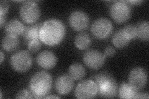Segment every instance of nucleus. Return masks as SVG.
<instances>
[{
	"mask_svg": "<svg viewBox=\"0 0 149 99\" xmlns=\"http://www.w3.org/2000/svg\"><path fill=\"white\" fill-rule=\"evenodd\" d=\"M66 29L63 22L57 19H50L42 23L40 30V40L49 46L58 45L63 41Z\"/></svg>",
	"mask_w": 149,
	"mask_h": 99,
	"instance_id": "nucleus-1",
	"label": "nucleus"
},
{
	"mask_svg": "<svg viewBox=\"0 0 149 99\" xmlns=\"http://www.w3.org/2000/svg\"><path fill=\"white\" fill-rule=\"evenodd\" d=\"M53 80L51 75L45 71L34 74L29 82V91L34 98H45L52 87Z\"/></svg>",
	"mask_w": 149,
	"mask_h": 99,
	"instance_id": "nucleus-2",
	"label": "nucleus"
},
{
	"mask_svg": "<svg viewBox=\"0 0 149 99\" xmlns=\"http://www.w3.org/2000/svg\"><path fill=\"white\" fill-rule=\"evenodd\" d=\"M96 83L100 96L104 98H113L118 92V84L115 79L108 73L102 72L92 79Z\"/></svg>",
	"mask_w": 149,
	"mask_h": 99,
	"instance_id": "nucleus-3",
	"label": "nucleus"
},
{
	"mask_svg": "<svg viewBox=\"0 0 149 99\" xmlns=\"http://www.w3.org/2000/svg\"><path fill=\"white\" fill-rule=\"evenodd\" d=\"M31 55L26 50H21L14 54L11 58L10 64L12 68L18 73H25L32 66Z\"/></svg>",
	"mask_w": 149,
	"mask_h": 99,
	"instance_id": "nucleus-4",
	"label": "nucleus"
},
{
	"mask_svg": "<svg viewBox=\"0 0 149 99\" xmlns=\"http://www.w3.org/2000/svg\"><path fill=\"white\" fill-rule=\"evenodd\" d=\"M110 15L115 22L122 24L130 19L131 16V8L127 1H116L111 7Z\"/></svg>",
	"mask_w": 149,
	"mask_h": 99,
	"instance_id": "nucleus-5",
	"label": "nucleus"
},
{
	"mask_svg": "<svg viewBox=\"0 0 149 99\" xmlns=\"http://www.w3.org/2000/svg\"><path fill=\"white\" fill-rule=\"evenodd\" d=\"M19 16L24 22L33 24L40 17V8L34 1H26L20 8Z\"/></svg>",
	"mask_w": 149,
	"mask_h": 99,
	"instance_id": "nucleus-6",
	"label": "nucleus"
},
{
	"mask_svg": "<svg viewBox=\"0 0 149 99\" xmlns=\"http://www.w3.org/2000/svg\"><path fill=\"white\" fill-rule=\"evenodd\" d=\"M113 27L112 22L107 18L101 17L97 19L93 23L91 27L92 34L96 39H106L113 32Z\"/></svg>",
	"mask_w": 149,
	"mask_h": 99,
	"instance_id": "nucleus-7",
	"label": "nucleus"
},
{
	"mask_svg": "<svg viewBox=\"0 0 149 99\" xmlns=\"http://www.w3.org/2000/svg\"><path fill=\"white\" fill-rule=\"evenodd\" d=\"M98 93L96 83L92 79L84 80L79 83L74 91V96L80 99L93 98Z\"/></svg>",
	"mask_w": 149,
	"mask_h": 99,
	"instance_id": "nucleus-8",
	"label": "nucleus"
},
{
	"mask_svg": "<svg viewBox=\"0 0 149 99\" xmlns=\"http://www.w3.org/2000/svg\"><path fill=\"white\" fill-rule=\"evenodd\" d=\"M83 60L87 67L91 69H97L104 64L106 56L99 51L91 50L84 54Z\"/></svg>",
	"mask_w": 149,
	"mask_h": 99,
	"instance_id": "nucleus-9",
	"label": "nucleus"
},
{
	"mask_svg": "<svg viewBox=\"0 0 149 99\" xmlns=\"http://www.w3.org/2000/svg\"><path fill=\"white\" fill-rule=\"evenodd\" d=\"M128 80L130 86L139 91L145 87L147 83V72L142 68H135L130 71Z\"/></svg>",
	"mask_w": 149,
	"mask_h": 99,
	"instance_id": "nucleus-10",
	"label": "nucleus"
},
{
	"mask_svg": "<svg viewBox=\"0 0 149 99\" xmlns=\"http://www.w3.org/2000/svg\"><path fill=\"white\" fill-rule=\"evenodd\" d=\"M68 21L74 30L81 32L86 29L89 26L90 19L85 12L81 11H75L70 15Z\"/></svg>",
	"mask_w": 149,
	"mask_h": 99,
	"instance_id": "nucleus-11",
	"label": "nucleus"
},
{
	"mask_svg": "<svg viewBox=\"0 0 149 99\" xmlns=\"http://www.w3.org/2000/svg\"><path fill=\"white\" fill-rule=\"evenodd\" d=\"M74 80L67 74H63L59 76L55 83V88L58 93L62 96L67 95L74 86Z\"/></svg>",
	"mask_w": 149,
	"mask_h": 99,
	"instance_id": "nucleus-12",
	"label": "nucleus"
},
{
	"mask_svg": "<svg viewBox=\"0 0 149 99\" xmlns=\"http://www.w3.org/2000/svg\"><path fill=\"white\" fill-rule=\"evenodd\" d=\"M36 61L37 64L42 68L49 69L55 66L57 62V58L52 51L45 50L37 55Z\"/></svg>",
	"mask_w": 149,
	"mask_h": 99,
	"instance_id": "nucleus-13",
	"label": "nucleus"
},
{
	"mask_svg": "<svg viewBox=\"0 0 149 99\" xmlns=\"http://www.w3.org/2000/svg\"><path fill=\"white\" fill-rule=\"evenodd\" d=\"M131 40V37L124 29H120L116 31L112 37L113 45L118 48H123L126 46Z\"/></svg>",
	"mask_w": 149,
	"mask_h": 99,
	"instance_id": "nucleus-14",
	"label": "nucleus"
},
{
	"mask_svg": "<svg viewBox=\"0 0 149 99\" xmlns=\"http://www.w3.org/2000/svg\"><path fill=\"white\" fill-rule=\"evenodd\" d=\"M42 26V23H37L34 25L25 27L22 36L26 43L29 44L33 40H40V30Z\"/></svg>",
	"mask_w": 149,
	"mask_h": 99,
	"instance_id": "nucleus-15",
	"label": "nucleus"
},
{
	"mask_svg": "<svg viewBox=\"0 0 149 99\" xmlns=\"http://www.w3.org/2000/svg\"><path fill=\"white\" fill-rule=\"evenodd\" d=\"M25 27L23 24L17 19H12L9 21L5 26V32L7 35L18 37L22 35Z\"/></svg>",
	"mask_w": 149,
	"mask_h": 99,
	"instance_id": "nucleus-16",
	"label": "nucleus"
},
{
	"mask_svg": "<svg viewBox=\"0 0 149 99\" xmlns=\"http://www.w3.org/2000/svg\"><path fill=\"white\" fill-rule=\"evenodd\" d=\"M139 91L132 87L129 83L123 82L119 90V97L120 98H137Z\"/></svg>",
	"mask_w": 149,
	"mask_h": 99,
	"instance_id": "nucleus-17",
	"label": "nucleus"
},
{
	"mask_svg": "<svg viewBox=\"0 0 149 99\" xmlns=\"http://www.w3.org/2000/svg\"><path fill=\"white\" fill-rule=\"evenodd\" d=\"M86 74V70L80 63H73L68 69V75L74 81L83 79Z\"/></svg>",
	"mask_w": 149,
	"mask_h": 99,
	"instance_id": "nucleus-18",
	"label": "nucleus"
},
{
	"mask_svg": "<svg viewBox=\"0 0 149 99\" xmlns=\"http://www.w3.org/2000/svg\"><path fill=\"white\" fill-rule=\"evenodd\" d=\"M91 40L90 35L85 32L78 34L74 39V45L79 50L87 49L91 45Z\"/></svg>",
	"mask_w": 149,
	"mask_h": 99,
	"instance_id": "nucleus-19",
	"label": "nucleus"
},
{
	"mask_svg": "<svg viewBox=\"0 0 149 99\" xmlns=\"http://www.w3.org/2000/svg\"><path fill=\"white\" fill-rule=\"evenodd\" d=\"M136 28V37L142 41H148L149 39V24L147 21L140 22Z\"/></svg>",
	"mask_w": 149,
	"mask_h": 99,
	"instance_id": "nucleus-20",
	"label": "nucleus"
},
{
	"mask_svg": "<svg viewBox=\"0 0 149 99\" xmlns=\"http://www.w3.org/2000/svg\"><path fill=\"white\" fill-rule=\"evenodd\" d=\"M19 44L17 37L7 35L2 40V47L6 51H13L17 49Z\"/></svg>",
	"mask_w": 149,
	"mask_h": 99,
	"instance_id": "nucleus-21",
	"label": "nucleus"
},
{
	"mask_svg": "<svg viewBox=\"0 0 149 99\" xmlns=\"http://www.w3.org/2000/svg\"><path fill=\"white\" fill-rule=\"evenodd\" d=\"M41 41L40 40H33L28 44V49L32 52H37L41 48Z\"/></svg>",
	"mask_w": 149,
	"mask_h": 99,
	"instance_id": "nucleus-22",
	"label": "nucleus"
},
{
	"mask_svg": "<svg viewBox=\"0 0 149 99\" xmlns=\"http://www.w3.org/2000/svg\"><path fill=\"white\" fill-rule=\"evenodd\" d=\"M16 98H34L30 91L23 89L19 92L16 96Z\"/></svg>",
	"mask_w": 149,
	"mask_h": 99,
	"instance_id": "nucleus-23",
	"label": "nucleus"
},
{
	"mask_svg": "<svg viewBox=\"0 0 149 99\" xmlns=\"http://www.w3.org/2000/svg\"><path fill=\"white\" fill-rule=\"evenodd\" d=\"M123 29L126 31V32L131 37V39H133L136 38V26L133 25H127L125 26Z\"/></svg>",
	"mask_w": 149,
	"mask_h": 99,
	"instance_id": "nucleus-24",
	"label": "nucleus"
},
{
	"mask_svg": "<svg viewBox=\"0 0 149 99\" xmlns=\"http://www.w3.org/2000/svg\"><path fill=\"white\" fill-rule=\"evenodd\" d=\"M8 4L4 1L1 2V3H0V16L6 17V15L8 12Z\"/></svg>",
	"mask_w": 149,
	"mask_h": 99,
	"instance_id": "nucleus-25",
	"label": "nucleus"
},
{
	"mask_svg": "<svg viewBox=\"0 0 149 99\" xmlns=\"http://www.w3.org/2000/svg\"><path fill=\"white\" fill-rule=\"evenodd\" d=\"M116 54V50L112 46H108L105 49L104 51V55L108 57H112V56H114Z\"/></svg>",
	"mask_w": 149,
	"mask_h": 99,
	"instance_id": "nucleus-26",
	"label": "nucleus"
},
{
	"mask_svg": "<svg viewBox=\"0 0 149 99\" xmlns=\"http://www.w3.org/2000/svg\"><path fill=\"white\" fill-rule=\"evenodd\" d=\"M149 96L147 93H139L137 98H148Z\"/></svg>",
	"mask_w": 149,
	"mask_h": 99,
	"instance_id": "nucleus-27",
	"label": "nucleus"
},
{
	"mask_svg": "<svg viewBox=\"0 0 149 99\" xmlns=\"http://www.w3.org/2000/svg\"><path fill=\"white\" fill-rule=\"evenodd\" d=\"M127 2L129 4H134V5H139V4L142 3L143 1H141V0H139V1H129Z\"/></svg>",
	"mask_w": 149,
	"mask_h": 99,
	"instance_id": "nucleus-28",
	"label": "nucleus"
},
{
	"mask_svg": "<svg viewBox=\"0 0 149 99\" xmlns=\"http://www.w3.org/2000/svg\"><path fill=\"white\" fill-rule=\"evenodd\" d=\"M0 56H1V58H0V63H2L3 61V60H4V53L2 51H1V55H0Z\"/></svg>",
	"mask_w": 149,
	"mask_h": 99,
	"instance_id": "nucleus-29",
	"label": "nucleus"
},
{
	"mask_svg": "<svg viewBox=\"0 0 149 99\" xmlns=\"http://www.w3.org/2000/svg\"><path fill=\"white\" fill-rule=\"evenodd\" d=\"M59 97H56L54 96H47L45 97V98H58Z\"/></svg>",
	"mask_w": 149,
	"mask_h": 99,
	"instance_id": "nucleus-30",
	"label": "nucleus"
}]
</instances>
